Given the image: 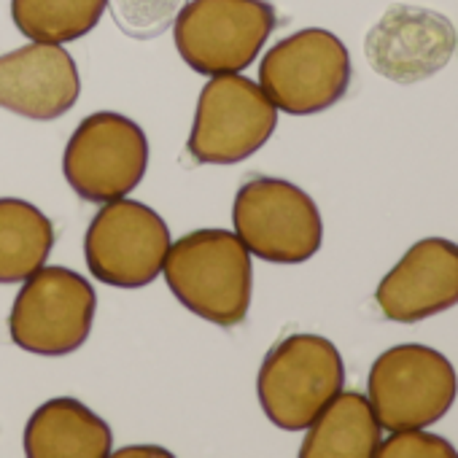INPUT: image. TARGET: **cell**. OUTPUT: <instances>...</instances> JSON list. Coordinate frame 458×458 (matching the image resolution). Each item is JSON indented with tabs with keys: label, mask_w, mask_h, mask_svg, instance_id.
<instances>
[{
	"label": "cell",
	"mask_w": 458,
	"mask_h": 458,
	"mask_svg": "<svg viewBox=\"0 0 458 458\" xmlns=\"http://www.w3.org/2000/svg\"><path fill=\"white\" fill-rule=\"evenodd\" d=\"M55 246V226L33 202L0 197V284H20L41 270Z\"/></svg>",
	"instance_id": "2e32d148"
},
{
	"label": "cell",
	"mask_w": 458,
	"mask_h": 458,
	"mask_svg": "<svg viewBox=\"0 0 458 458\" xmlns=\"http://www.w3.org/2000/svg\"><path fill=\"white\" fill-rule=\"evenodd\" d=\"M455 52V30L447 17L396 4L367 33L364 55L375 73L396 84H415L439 73Z\"/></svg>",
	"instance_id": "8fae6325"
},
{
	"label": "cell",
	"mask_w": 458,
	"mask_h": 458,
	"mask_svg": "<svg viewBox=\"0 0 458 458\" xmlns=\"http://www.w3.org/2000/svg\"><path fill=\"white\" fill-rule=\"evenodd\" d=\"M380 458H455L458 450L439 434H431L426 428H404L391 431V437L377 445Z\"/></svg>",
	"instance_id": "d6986e66"
},
{
	"label": "cell",
	"mask_w": 458,
	"mask_h": 458,
	"mask_svg": "<svg viewBox=\"0 0 458 458\" xmlns=\"http://www.w3.org/2000/svg\"><path fill=\"white\" fill-rule=\"evenodd\" d=\"M259 87L284 114H321L345 98L351 87V55L329 30H300L262 57Z\"/></svg>",
	"instance_id": "52a82bcc"
},
{
	"label": "cell",
	"mask_w": 458,
	"mask_h": 458,
	"mask_svg": "<svg viewBox=\"0 0 458 458\" xmlns=\"http://www.w3.org/2000/svg\"><path fill=\"white\" fill-rule=\"evenodd\" d=\"M278 127V108L241 73L210 76L197 100L186 151L202 165H238L257 154Z\"/></svg>",
	"instance_id": "5b68a950"
},
{
	"label": "cell",
	"mask_w": 458,
	"mask_h": 458,
	"mask_svg": "<svg viewBox=\"0 0 458 458\" xmlns=\"http://www.w3.org/2000/svg\"><path fill=\"white\" fill-rule=\"evenodd\" d=\"M116 455H170V450L165 447H154V445H132V447H124V450H116Z\"/></svg>",
	"instance_id": "ffe728a7"
},
{
	"label": "cell",
	"mask_w": 458,
	"mask_h": 458,
	"mask_svg": "<svg viewBox=\"0 0 458 458\" xmlns=\"http://www.w3.org/2000/svg\"><path fill=\"white\" fill-rule=\"evenodd\" d=\"M81 92L79 68L60 44H28L0 57V108L33 122L65 116Z\"/></svg>",
	"instance_id": "4fadbf2b"
},
{
	"label": "cell",
	"mask_w": 458,
	"mask_h": 458,
	"mask_svg": "<svg viewBox=\"0 0 458 458\" xmlns=\"http://www.w3.org/2000/svg\"><path fill=\"white\" fill-rule=\"evenodd\" d=\"M343 383L345 364L335 343L321 335H289L265 356L257 394L273 426L302 431L343 391Z\"/></svg>",
	"instance_id": "7a4b0ae2"
},
{
	"label": "cell",
	"mask_w": 458,
	"mask_h": 458,
	"mask_svg": "<svg viewBox=\"0 0 458 458\" xmlns=\"http://www.w3.org/2000/svg\"><path fill=\"white\" fill-rule=\"evenodd\" d=\"M148 140L127 116L98 111L71 135L63 154L68 186L87 202L127 197L146 175Z\"/></svg>",
	"instance_id": "30bf717a"
},
{
	"label": "cell",
	"mask_w": 458,
	"mask_h": 458,
	"mask_svg": "<svg viewBox=\"0 0 458 458\" xmlns=\"http://www.w3.org/2000/svg\"><path fill=\"white\" fill-rule=\"evenodd\" d=\"M235 235L249 254L273 265H302L324 241V221L308 191L284 178L246 181L233 205Z\"/></svg>",
	"instance_id": "277c9868"
},
{
	"label": "cell",
	"mask_w": 458,
	"mask_h": 458,
	"mask_svg": "<svg viewBox=\"0 0 458 458\" xmlns=\"http://www.w3.org/2000/svg\"><path fill=\"white\" fill-rule=\"evenodd\" d=\"M375 302L388 321L415 324L458 305V243L423 238L386 273Z\"/></svg>",
	"instance_id": "7c38bea8"
},
{
	"label": "cell",
	"mask_w": 458,
	"mask_h": 458,
	"mask_svg": "<svg viewBox=\"0 0 458 458\" xmlns=\"http://www.w3.org/2000/svg\"><path fill=\"white\" fill-rule=\"evenodd\" d=\"M108 0H12V20L38 44H71L98 28Z\"/></svg>",
	"instance_id": "e0dca14e"
},
{
	"label": "cell",
	"mask_w": 458,
	"mask_h": 458,
	"mask_svg": "<svg viewBox=\"0 0 458 458\" xmlns=\"http://www.w3.org/2000/svg\"><path fill=\"white\" fill-rule=\"evenodd\" d=\"M170 229L162 216L135 199L103 202L84 235L89 273L116 289L148 286L165 265Z\"/></svg>",
	"instance_id": "9c48e42d"
},
{
	"label": "cell",
	"mask_w": 458,
	"mask_h": 458,
	"mask_svg": "<svg viewBox=\"0 0 458 458\" xmlns=\"http://www.w3.org/2000/svg\"><path fill=\"white\" fill-rule=\"evenodd\" d=\"M265 0H186L173 22L181 60L199 76L246 71L276 30Z\"/></svg>",
	"instance_id": "3957f363"
},
{
	"label": "cell",
	"mask_w": 458,
	"mask_h": 458,
	"mask_svg": "<svg viewBox=\"0 0 458 458\" xmlns=\"http://www.w3.org/2000/svg\"><path fill=\"white\" fill-rule=\"evenodd\" d=\"M162 276L175 300L210 324L235 327L249 316L254 267L235 233L197 229L183 235L170 243Z\"/></svg>",
	"instance_id": "6da1fadb"
},
{
	"label": "cell",
	"mask_w": 458,
	"mask_h": 458,
	"mask_svg": "<svg viewBox=\"0 0 458 458\" xmlns=\"http://www.w3.org/2000/svg\"><path fill=\"white\" fill-rule=\"evenodd\" d=\"M186 0H108L116 28L138 41H148L173 28Z\"/></svg>",
	"instance_id": "ac0fdd59"
},
{
	"label": "cell",
	"mask_w": 458,
	"mask_h": 458,
	"mask_svg": "<svg viewBox=\"0 0 458 458\" xmlns=\"http://www.w3.org/2000/svg\"><path fill=\"white\" fill-rule=\"evenodd\" d=\"M455 47H458V33H455Z\"/></svg>",
	"instance_id": "44dd1931"
},
{
	"label": "cell",
	"mask_w": 458,
	"mask_h": 458,
	"mask_svg": "<svg viewBox=\"0 0 458 458\" xmlns=\"http://www.w3.org/2000/svg\"><path fill=\"white\" fill-rule=\"evenodd\" d=\"M98 294L89 281L68 267H41L20 289L9 332L14 345L36 356H68L79 351L95 321Z\"/></svg>",
	"instance_id": "ba28073f"
},
{
	"label": "cell",
	"mask_w": 458,
	"mask_h": 458,
	"mask_svg": "<svg viewBox=\"0 0 458 458\" xmlns=\"http://www.w3.org/2000/svg\"><path fill=\"white\" fill-rule=\"evenodd\" d=\"M369 404L380 428H426L447 415L458 380L445 353L407 343L380 353L367 377Z\"/></svg>",
	"instance_id": "8992f818"
},
{
	"label": "cell",
	"mask_w": 458,
	"mask_h": 458,
	"mask_svg": "<svg viewBox=\"0 0 458 458\" xmlns=\"http://www.w3.org/2000/svg\"><path fill=\"white\" fill-rule=\"evenodd\" d=\"M22 447L30 458H108L114 453V434L87 404L57 396L30 415Z\"/></svg>",
	"instance_id": "5bb4252c"
},
{
	"label": "cell",
	"mask_w": 458,
	"mask_h": 458,
	"mask_svg": "<svg viewBox=\"0 0 458 458\" xmlns=\"http://www.w3.org/2000/svg\"><path fill=\"white\" fill-rule=\"evenodd\" d=\"M380 445V423L367 396L340 391L308 426L302 458H372Z\"/></svg>",
	"instance_id": "9a60e30c"
}]
</instances>
